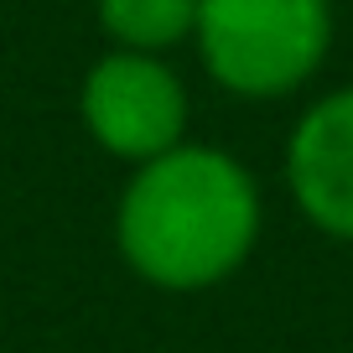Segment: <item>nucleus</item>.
<instances>
[{"instance_id":"obj_1","label":"nucleus","mask_w":353,"mask_h":353,"mask_svg":"<svg viewBox=\"0 0 353 353\" xmlns=\"http://www.w3.org/2000/svg\"><path fill=\"white\" fill-rule=\"evenodd\" d=\"M260 234V192L234 156L172 145L141 161L114 213L120 254L161 291H198L234 276Z\"/></svg>"},{"instance_id":"obj_2","label":"nucleus","mask_w":353,"mask_h":353,"mask_svg":"<svg viewBox=\"0 0 353 353\" xmlns=\"http://www.w3.org/2000/svg\"><path fill=\"white\" fill-rule=\"evenodd\" d=\"M198 52L239 99H281L322 68L332 42L327 0H198Z\"/></svg>"},{"instance_id":"obj_3","label":"nucleus","mask_w":353,"mask_h":353,"mask_svg":"<svg viewBox=\"0 0 353 353\" xmlns=\"http://www.w3.org/2000/svg\"><path fill=\"white\" fill-rule=\"evenodd\" d=\"M83 125L110 156L151 161L182 145L188 130V88L151 52H110L83 78Z\"/></svg>"},{"instance_id":"obj_4","label":"nucleus","mask_w":353,"mask_h":353,"mask_svg":"<svg viewBox=\"0 0 353 353\" xmlns=\"http://www.w3.org/2000/svg\"><path fill=\"white\" fill-rule=\"evenodd\" d=\"M286 176L322 234L353 239V88L317 99L291 130Z\"/></svg>"},{"instance_id":"obj_5","label":"nucleus","mask_w":353,"mask_h":353,"mask_svg":"<svg viewBox=\"0 0 353 353\" xmlns=\"http://www.w3.org/2000/svg\"><path fill=\"white\" fill-rule=\"evenodd\" d=\"M99 26L125 52H161L192 37L198 0H99Z\"/></svg>"}]
</instances>
